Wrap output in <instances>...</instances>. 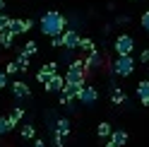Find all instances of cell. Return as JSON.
Wrapping results in <instances>:
<instances>
[{"label":"cell","instance_id":"e0dca14e","mask_svg":"<svg viewBox=\"0 0 149 147\" xmlns=\"http://www.w3.org/2000/svg\"><path fill=\"white\" fill-rule=\"evenodd\" d=\"M15 43V36L10 32H0V48H12Z\"/></svg>","mask_w":149,"mask_h":147},{"label":"cell","instance_id":"484cf974","mask_svg":"<svg viewBox=\"0 0 149 147\" xmlns=\"http://www.w3.org/2000/svg\"><path fill=\"white\" fill-rule=\"evenodd\" d=\"M7 22H10V17H7L5 12H0V32H5V29H7Z\"/></svg>","mask_w":149,"mask_h":147},{"label":"cell","instance_id":"4316f807","mask_svg":"<svg viewBox=\"0 0 149 147\" xmlns=\"http://www.w3.org/2000/svg\"><path fill=\"white\" fill-rule=\"evenodd\" d=\"M60 36H51V46H53V48H63V39H60Z\"/></svg>","mask_w":149,"mask_h":147},{"label":"cell","instance_id":"d4e9b609","mask_svg":"<svg viewBox=\"0 0 149 147\" xmlns=\"http://www.w3.org/2000/svg\"><path fill=\"white\" fill-rule=\"evenodd\" d=\"M139 24H142V29L149 34V10H144V12H142V17H139Z\"/></svg>","mask_w":149,"mask_h":147},{"label":"cell","instance_id":"f546056e","mask_svg":"<svg viewBox=\"0 0 149 147\" xmlns=\"http://www.w3.org/2000/svg\"><path fill=\"white\" fill-rule=\"evenodd\" d=\"M3 87H7V75L0 70V89H3Z\"/></svg>","mask_w":149,"mask_h":147},{"label":"cell","instance_id":"ffe728a7","mask_svg":"<svg viewBox=\"0 0 149 147\" xmlns=\"http://www.w3.org/2000/svg\"><path fill=\"white\" fill-rule=\"evenodd\" d=\"M77 48L84 51V53H91L96 46H94V41H91V39H79V46H77Z\"/></svg>","mask_w":149,"mask_h":147},{"label":"cell","instance_id":"d6a6232c","mask_svg":"<svg viewBox=\"0 0 149 147\" xmlns=\"http://www.w3.org/2000/svg\"><path fill=\"white\" fill-rule=\"evenodd\" d=\"M106 147H116V145H113V142H111V140H108V145H106Z\"/></svg>","mask_w":149,"mask_h":147},{"label":"cell","instance_id":"7402d4cb","mask_svg":"<svg viewBox=\"0 0 149 147\" xmlns=\"http://www.w3.org/2000/svg\"><path fill=\"white\" fill-rule=\"evenodd\" d=\"M10 130H15V128L10 125V121H7V116H0V135H7Z\"/></svg>","mask_w":149,"mask_h":147},{"label":"cell","instance_id":"4fadbf2b","mask_svg":"<svg viewBox=\"0 0 149 147\" xmlns=\"http://www.w3.org/2000/svg\"><path fill=\"white\" fill-rule=\"evenodd\" d=\"M55 135L58 137H68L70 135V121L68 118H58V123H55Z\"/></svg>","mask_w":149,"mask_h":147},{"label":"cell","instance_id":"6da1fadb","mask_svg":"<svg viewBox=\"0 0 149 147\" xmlns=\"http://www.w3.org/2000/svg\"><path fill=\"white\" fill-rule=\"evenodd\" d=\"M68 29V17L58 10H48L41 15V34L46 36H60Z\"/></svg>","mask_w":149,"mask_h":147},{"label":"cell","instance_id":"7c38bea8","mask_svg":"<svg viewBox=\"0 0 149 147\" xmlns=\"http://www.w3.org/2000/svg\"><path fill=\"white\" fill-rule=\"evenodd\" d=\"M137 97H139V102H142L144 106H149V82L147 80L137 82Z\"/></svg>","mask_w":149,"mask_h":147},{"label":"cell","instance_id":"e575fe53","mask_svg":"<svg viewBox=\"0 0 149 147\" xmlns=\"http://www.w3.org/2000/svg\"><path fill=\"white\" fill-rule=\"evenodd\" d=\"M132 3H135V0H132Z\"/></svg>","mask_w":149,"mask_h":147},{"label":"cell","instance_id":"30bf717a","mask_svg":"<svg viewBox=\"0 0 149 147\" xmlns=\"http://www.w3.org/2000/svg\"><path fill=\"white\" fill-rule=\"evenodd\" d=\"M43 87H46V92H58V94H60V92L65 89V77L60 75V72H55V75L46 82Z\"/></svg>","mask_w":149,"mask_h":147},{"label":"cell","instance_id":"ba28073f","mask_svg":"<svg viewBox=\"0 0 149 147\" xmlns=\"http://www.w3.org/2000/svg\"><path fill=\"white\" fill-rule=\"evenodd\" d=\"M55 72H58V63L55 60H51V63H46V65L36 72V82H41V85H46V82H48Z\"/></svg>","mask_w":149,"mask_h":147},{"label":"cell","instance_id":"52a82bcc","mask_svg":"<svg viewBox=\"0 0 149 147\" xmlns=\"http://www.w3.org/2000/svg\"><path fill=\"white\" fill-rule=\"evenodd\" d=\"M60 39H63V48L77 51V46H79V34H77V29H65Z\"/></svg>","mask_w":149,"mask_h":147},{"label":"cell","instance_id":"f1b7e54d","mask_svg":"<svg viewBox=\"0 0 149 147\" xmlns=\"http://www.w3.org/2000/svg\"><path fill=\"white\" fill-rule=\"evenodd\" d=\"M139 60H142V63H149V48H144L142 53H139Z\"/></svg>","mask_w":149,"mask_h":147},{"label":"cell","instance_id":"7a4b0ae2","mask_svg":"<svg viewBox=\"0 0 149 147\" xmlns=\"http://www.w3.org/2000/svg\"><path fill=\"white\" fill-rule=\"evenodd\" d=\"M65 85H87V68H84V60H72L68 72H65Z\"/></svg>","mask_w":149,"mask_h":147},{"label":"cell","instance_id":"5bb4252c","mask_svg":"<svg viewBox=\"0 0 149 147\" xmlns=\"http://www.w3.org/2000/svg\"><path fill=\"white\" fill-rule=\"evenodd\" d=\"M22 118H24V108H22V106H15V108H12V113L7 116V121H10V125H12V128H17Z\"/></svg>","mask_w":149,"mask_h":147},{"label":"cell","instance_id":"4dcf8cb0","mask_svg":"<svg viewBox=\"0 0 149 147\" xmlns=\"http://www.w3.org/2000/svg\"><path fill=\"white\" fill-rule=\"evenodd\" d=\"M31 147H46V145H43V140H34V142H31Z\"/></svg>","mask_w":149,"mask_h":147},{"label":"cell","instance_id":"9c48e42d","mask_svg":"<svg viewBox=\"0 0 149 147\" xmlns=\"http://www.w3.org/2000/svg\"><path fill=\"white\" fill-rule=\"evenodd\" d=\"M104 65V56L99 53V48H94L87 56V60H84V68H87V72H91V70H96V68H101Z\"/></svg>","mask_w":149,"mask_h":147},{"label":"cell","instance_id":"5b68a950","mask_svg":"<svg viewBox=\"0 0 149 147\" xmlns=\"http://www.w3.org/2000/svg\"><path fill=\"white\" fill-rule=\"evenodd\" d=\"M77 102L84 104V106H94V104L99 102V87L84 85V87H82V92H79V97H77Z\"/></svg>","mask_w":149,"mask_h":147},{"label":"cell","instance_id":"d6986e66","mask_svg":"<svg viewBox=\"0 0 149 147\" xmlns=\"http://www.w3.org/2000/svg\"><path fill=\"white\" fill-rule=\"evenodd\" d=\"M29 60H31V58L26 56V53H22V51H19V56H17V60H15V63L19 65V70H22V72H26V68H29Z\"/></svg>","mask_w":149,"mask_h":147},{"label":"cell","instance_id":"83f0119b","mask_svg":"<svg viewBox=\"0 0 149 147\" xmlns=\"http://www.w3.org/2000/svg\"><path fill=\"white\" fill-rule=\"evenodd\" d=\"M116 22H118V24H130V17H127V15H118Z\"/></svg>","mask_w":149,"mask_h":147},{"label":"cell","instance_id":"9a60e30c","mask_svg":"<svg viewBox=\"0 0 149 147\" xmlns=\"http://www.w3.org/2000/svg\"><path fill=\"white\" fill-rule=\"evenodd\" d=\"M111 142H113L116 147H123L127 142V133L125 130H113V133H111Z\"/></svg>","mask_w":149,"mask_h":147},{"label":"cell","instance_id":"836d02e7","mask_svg":"<svg viewBox=\"0 0 149 147\" xmlns=\"http://www.w3.org/2000/svg\"><path fill=\"white\" fill-rule=\"evenodd\" d=\"M147 82H149V77H147Z\"/></svg>","mask_w":149,"mask_h":147},{"label":"cell","instance_id":"277c9868","mask_svg":"<svg viewBox=\"0 0 149 147\" xmlns=\"http://www.w3.org/2000/svg\"><path fill=\"white\" fill-rule=\"evenodd\" d=\"M132 70H135V60L132 56H118L116 63H113V72L118 77H127V75H132Z\"/></svg>","mask_w":149,"mask_h":147},{"label":"cell","instance_id":"8992f818","mask_svg":"<svg viewBox=\"0 0 149 147\" xmlns=\"http://www.w3.org/2000/svg\"><path fill=\"white\" fill-rule=\"evenodd\" d=\"M31 27H34L31 20H12V17H10V22H7V29H5V32H10L12 36H19V34H26Z\"/></svg>","mask_w":149,"mask_h":147},{"label":"cell","instance_id":"1f68e13d","mask_svg":"<svg viewBox=\"0 0 149 147\" xmlns=\"http://www.w3.org/2000/svg\"><path fill=\"white\" fill-rule=\"evenodd\" d=\"M0 12H5V0H0Z\"/></svg>","mask_w":149,"mask_h":147},{"label":"cell","instance_id":"603a6c76","mask_svg":"<svg viewBox=\"0 0 149 147\" xmlns=\"http://www.w3.org/2000/svg\"><path fill=\"white\" fill-rule=\"evenodd\" d=\"M36 51H39V46H36V41H26V43H24V48H22V53H26L29 58L34 56Z\"/></svg>","mask_w":149,"mask_h":147},{"label":"cell","instance_id":"3957f363","mask_svg":"<svg viewBox=\"0 0 149 147\" xmlns=\"http://www.w3.org/2000/svg\"><path fill=\"white\" fill-rule=\"evenodd\" d=\"M113 51L118 53V56H132L135 51V39L130 34H120L118 39L113 41Z\"/></svg>","mask_w":149,"mask_h":147},{"label":"cell","instance_id":"ac0fdd59","mask_svg":"<svg viewBox=\"0 0 149 147\" xmlns=\"http://www.w3.org/2000/svg\"><path fill=\"white\" fill-rule=\"evenodd\" d=\"M34 135H36V128H34L31 123L22 125V140H34Z\"/></svg>","mask_w":149,"mask_h":147},{"label":"cell","instance_id":"8fae6325","mask_svg":"<svg viewBox=\"0 0 149 147\" xmlns=\"http://www.w3.org/2000/svg\"><path fill=\"white\" fill-rule=\"evenodd\" d=\"M12 94H15L17 99H29V97H31V89H29L26 82L17 80V82H12Z\"/></svg>","mask_w":149,"mask_h":147},{"label":"cell","instance_id":"44dd1931","mask_svg":"<svg viewBox=\"0 0 149 147\" xmlns=\"http://www.w3.org/2000/svg\"><path fill=\"white\" fill-rule=\"evenodd\" d=\"M96 133H99V137H111V133H113V128H111V123H99Z\"/></svg>","mask_w":149,"mask_h":147},{"label":"cell","instance_id":"2e32d148","mask_svg":"<svg viewBox=\"0 0 149 147\" xmlns=\"http://www.w3.org/2000/svg\"><path fill=\"white\" fill-rule=\"evenodd\" d=\"M125 92L120 89V87H113V92H111V102H113L116 106H120V104H125Z\"/></svg>","mask_w":149,"mask_h":147},{"label":"cell","instance_id":"cb8c5ba5","mask_svg":"<svg viewBox=\"0 0 149 147\" xmlns=\"http://www.w3.org/2000/svg\"><path fill=\"white\" fill-rule=\"evenodd\" d=\"M3 72H5L7 77H10V75H17V72H19V65H17L15 60H10V63L5 65V70H3Z\"/></svg>","mask_w":149,"mask_h":147}]
</instances>
